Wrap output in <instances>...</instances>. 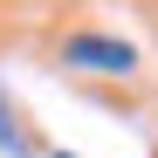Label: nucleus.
<instances>
[{"label":"nucleus","instance_id":"obj_2","mask_svg":"<svg viewBox=\"0 0 158 158\" xmlns=\"http://www.w3.org/2000/svg\"><path fill=\"white\" fill-rule=\"evenodd\" d=\"M0 144H7V151H21V131H14V117H7V103H0Z\"/></svg>","mask_w":158,"mask_h":158},{"label":"nucleus","instance_id":"obj_1","mask_svg":"<svg viewBox=\"0 0 158 158\" xmlns=\"http://www.w3.org/2000/svg\"><path fill=\"white\" fill-rule=\"evenodd\" d=\"M62 62L69 69H89V76H131L138 69V48L110 41V35H69L62 41Z\"/></svg>","mask_w":158,"mask_h":158},{"label":"nucleus","instance_id":"obj_3","mask_svg":"<svg viewBox=\"0 0 158 158\" xmlns=\"http://www.w3.org/2000/svg\"><path fill=\"white\" fill-rule=\"evenodd\" d=\"M55 158H76V151H55Z\"/></svg>","mask_w":158,"mask_h":158}]
</instances>
